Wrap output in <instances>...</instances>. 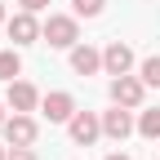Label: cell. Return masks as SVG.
I'll list each match as a JSON object with an SVG mask.
<instances>
[{
    "label": "cell",
    "instance_id": "cell-1",
    "mask_svg": "<svg viewBox=\"0 0 160 160\" xmlns=\"http://www.w3.org/2000/svg\"><path fill=\"white\" fill-rule=\"evenodd\" d=\"M40 36H45L53 49H71L76 40H80V36H76V18H62V13H53L49 22L40 27Z\"/></svg>",
    "mask_w": 160,
    "mask_h": 160
},
{
    "label": "cell",
    "instance_id": "cell-2",
    "mask_svg": "<svg viewBox=\"0 0 160 160\" xmlns=\"http://www.w3.org/2000/svg\"><path fill=\"white\" fill-rule=\"evenodd\" d=\"M111 102H120V107H138V102H142V80L116 76V80H111Z\"/></svg>",
    "mask_w": 160,
    "mask_h": 160
},
{
    "label": "cell",
    "instance_id": "cell-3",
    "mask_svg": "<svg viewBox=\"0 0 160 160\" xmlns=\"http://www.w3.org/2000/svg\"><path fill=\"white\" fill-rule=\"evenodd\" d=\"M98 133H102V120H98L93 111H76V116H71V138H76L80 147H89Z\"/></svg>",
    "mask_w": 160,
    "mask_h": 160
},
{
    "label": "cell",
    "instance_id": "cell-4",
    "mask_svg": "<svg viewBox=\"0 0 160 160\" xmlns=\"http://www.w3.org/2000/svg\"><path fill=\"white\" fill-rule=\"evenodd\" d=\"M5 138H9L13 147H31V142H36V120L18 111L13 120H5Z\"/></svg>",
    "mask_w": 160,
    "mask_h": 160
},
{
    "label": "cell",
    "instance_id": "cell-5",
    "mask_svg": "<svg viewBox=\"0 0 160 160\" xmlns=\"http://www.w3.org/2000/svg\"><path fill=\"white\" fill-rule=\"evenodd\" d=\"M102 67L111 71V76H129V67H133V49L129 45H107V53H102Z\"/></svg>",
    "mask_w": 160,
    "mask_h": 160
},
{
    "label": "cell",
    "instance_id": "cell-6",
    "mask_svg": "<svg viewBox=\"0 0 160 160\" xmlns=\"http://www.w3.org/2000/svg\"><path fill=\"white\" fill-rule=\"evenodd\" d=\"M102 133H107V138H116V142H120V138H129V133H133V116L116 102V111H107V116H102Z\"/></svg>",
    "mask_w": 160,
    "mask_h": 160
},
{
    "label": "cell",
    "instance_id": "cell-7",
    "mask_svg": "<svg viewBox=\"0 0 160 160\" xmlns=\"http://www.w3.org/2000/svg\"><path fill=\"white\" fill-rule=\"evenodd\" d=\"M9 36H13V45H31V40L40 36V27H36L31 9H22L18 18H9Z\"/></svg>",
    "mask_w": 160,
    "mask_h": 160
},
{
    "label": "cell",
    "instance_id": "cell-8",
    "mask_svg": "<svg viewBox=\"0 0 160 160\" xmlns=\"http://www.w3.org/2000/svg\"><path fill=\"white\" fill-rule=\"evenodd\" d=\"M98 67H102V53H98V49H89V45L71 49V71H80V76H93Z\"/></svg>",
    "mask_w": 160,
    "mask_h": 160
},
{
    "label": "cell",
    "instance_id": "cell-9",
    "mask_svg": "<svg viewBox=\"0 0 160 160\" xmlns=\"http://www.w3.org/2000/svg\"><path fill=\"white\" fill-rule=\"evenodd\" d=\"M45 116H49V120H71V116H76L71 93H49V98H45Z\"/></svg>",
    "mask_w": 160,
    "mask_h": 160
},
{
    "label": "cell",
    "instance_id": "cell-10",
    "mask_svg": "<svg viewBox=\"0 0 160 160\" xmlns=\"http://www.w3.org/2000/svg\"><path fill=\"white\" fill-rule=\"evenodd\" d=\"M9 107L13 111H31L36 107V89L22 85V80H9Z\"/></svg>",
    "mask_w": 160,
    "mask_h": 160
},
{
    "label": "cell",
    "instance_id": "cell-11",
    "mask_svg": "<svg viewBox=\"0 0 160 160\" xmlns=\"http://www.w3.org/2000/svg\"><path fill=\"white\" fill-rule=\"evenodd\" d=\"M138 133L142 138H160V111H142L138 116Z\"/></svg>",
    "mask_w": 160,
    "mask_h": 160
},
{
    "label": "cell",
    "instance_id": "cell-12",
    "mask_svg": "<svg viewBox=\"0 0 160 160\" xmlns=\"http://www.w3.org/2000/svg\"><path fill=\"white\" fill-rule=\"evenodd\" d=\"M18 71H22V58L18 53H0V80H13Z\"/></svg>",
    "mask_w": 160,
    "mask_h": 160
},
{
    "label": "cell",
    "instance_id": "cell-13",
    "mask_svg": "<svg viewBox=\"0 0 160 160\" xmlns=\"http://www.w3.org/2000/svg\"><path fill=\"white\" fill-rule=\"evenodd\" d=\"M142 85H156L160 89V58H147V62H142Z\"/></svg>",
    "mask_w": 160,
    "mask_h": 160
},
{
    "label": "cell",
    "instance_id": "cell-14",
    "mask_svg": "<svg viewBox=\"0 0 160 160\" xmlns=\"http://www.w3.org/2000/svg\"><path fill=\"white\" fill-rule=\"evenodd\" d=\"M71 5H76V13H85V18L102 13V0H71Z\"/></svg>",
    "mask_w": 160,
    "mask_h": 160
},
{
    "label": "cell",
    "instance_id": "cell-15",
    "mask_svg": "<svg viewBox=\"0 0 160 160\" xmlns=\"http://www.w3.org/2000/svg\"><path fill=\"white\" fill-rule=\"evenodd\" d=\"M18 5H22V9H31V13H40V9L49 5V0H18Z\"/></svg>",
    "mask_w": 160,
    "mask_h": 160
},
{
    "label": "cell",
    "instance_id": "cell-16",
    "mask_svg": "<svg viewBox=\"0 0 160 160\" xmlns=\"http://www.w3.org/2000/svg\"><path fill=\"white\" fill-rule=\"evenodd\" d=\"M9 160H36V156H31L27 147H13V156H9Z\"/></svg>",
    "mask_w": 160,
    "mask_h": 160
},
{
    "label": "cell",
    "instance_id": "cell-17",
    "mask_svg": "<svg viewBox=\"0 0 160 160\" xmlns=\"http://www.w3.org/2000/svg\"><path fill=\"white\" fill-rule=\"evenodd\" d=\"M107 160H129V156H120V151H111V156H107Z\"/></svg>",
    "mask_w": 160,
    "mask_h": 160
},
{
    "label": "cell",
    "instance_id": "cell-18",
    "mask_svg": "<svg viewBox=\"0 0 160 160\" xmlns=\"http://www.w3.org/2000/svg\"><path fill=\"white\" fill-rule=\"evenodd\" d=\"M0 125H5V107H0Z\"/></svg>",
    "mask_w": 160,
    "mask_h": 160
},
{
    "label": "cell",
    "instance_id": "cell-19",
    "mask_svg": "<svg viewBox=\"0 0 160 160\" xmlns=\"http://www.w3.org/2000/svg\"><path fill=\"white\" fill-rule=\"evenodd\" d=\"M0 22H5V5H0Z\"/></svg>",
    "mask_w": 160,
    "mask_h": 160
},
{
    "label": "cell",
    "instance_id": "cell-20",
    "mask_svg": "<svg viewBox=\"0 0 160 160\" xmlns=\"http://www.w3.org/2000/svg\"><path fill=\"white\" fill-rule=\"evenodd\" d=\"M0 160H9V156H5V147H0Z\"/></svg>",
    "mask_w": 160,
    "mask_h": 160
}]
</instances>
